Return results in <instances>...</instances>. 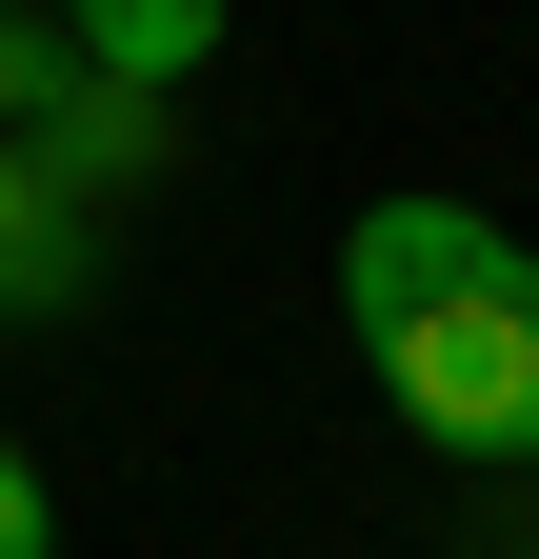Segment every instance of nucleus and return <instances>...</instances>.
<instances>
[{
    "label": "nucleus",
    "instance_id": "39448f33",
    "mask_svg": "<svg viewBox=\"0 0 539 559\" xmlns=\"http://www.w3.org/2000/svg\"><path fill=\"white\" fill-rule=\"evenodd\" d=\"M0 559H40V479H21V440H0Z\"/></svg>",
    "mask_w": 539,
    "mask_h": 559
},
{
    "label": "nucleus",
    "instance_id": "f03ea898",
    "mask_svg": "<svg viewBox=\"0 0 539 559\" xmlns=\"http://www.w3.org/2000/svg\"><path fill=\"white\" fill-rule=\"evenodd\" d=\"M60 21H81V60L141 81V100H180L200 60H220V0H60Z\"/></svg>",
    "mask_w": 539,
    "mask_h": 559
},
{
    "label": "nucleus",
    "instance_id": "20e7f679",
    "mask_svg": "<svg viewBox=\"0 0 539 559\" xmlns=\"http://www.w3.org/2000/svg\"><path fill=\"white\" fill-rule=\"evenodd\" d=\"M40 100H60V60H40V21H0V140H21Z\"/></svg>",
    "mask_w": 539,
    "mask_h": 559
},
{
    "label": "nucleus",
    "instance_id": "7ed1b4c3",
    "mask_svg": "<svg viewBox=\"0 0 539 559\" xmlns=\"http://www.w3.org/2000/svg\"><path fill=\"white\" fill-rule=\"evenodd\" d=\"M40 300H81V200L0 140V320H40Z\"/></svg>",
    "mask_w": 539,
    "mask_h": 559
},
{
    "label": "nucleus",
    "instance_id": "f257e3e1",
    "mask_svg": "<svg viewBox=\"0 0 539 559\" xmlns=\"http://www.w3.org/2000/svg\"><path fill=\"white\" fill-rule=\"evenodd\" d=\"M340 340L380 360V400L440 460L539 479V260L480 200H360L340 221Z\"/></svg>",
    "mask_w": 539,
    "mask_h": 559
}]
</instances>
